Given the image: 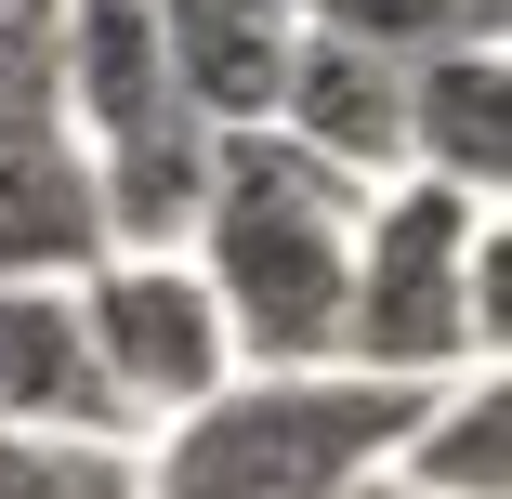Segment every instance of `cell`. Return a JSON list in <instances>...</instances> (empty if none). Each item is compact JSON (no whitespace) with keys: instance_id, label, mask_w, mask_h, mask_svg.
Segmentation results:
<instances>
[{"instance_id":"1","label":"cell","mask_w":512,"mask_h":499,"mask_svg":"<svg viewBox=\"0 0 512 499\" xmlns=\"http://www.w3.org/2000/svg\"><path fill=\"white\" fill-rule=\"evenodd\" d=\"M368 184L302 158L289 132H211V211L184 263L211 276L237 368H342V276H355Z\"/></svg>"},{"instance_id":"2","label":"cell","mask_w":512,"mask_h":499,"mask_svg":"<svg viewBox=\"0 0 512 499\" xmlns=\"http://www.w3.org/2000/svg\"><path fill=\"white\" fill-rule=\"evenodd\" d=\"M512 355V224L460 184L394 171L355 211V276H342V368L368 381H447Z\"/></svg>"},{"instance_id":"3","label":"cell","mask_w":512,"mask_h":499,"mask_svg":"<svg viewBox=\"0 0 512 499\" xmlns=\"http://www.w3.org/2000/svg\"><path fill=\"white\" fill-rule=\"evenodd\" d=\"M421 381L368 368H237L211 408L145 434V499H329L394 460Z\"/></svg>"},{"instance_id":"4","label":"cell","mask_w":512,"mask_h":499,"mask_svg":"<svg viewBox=\"0 0 512 499\" xmlns=\"http://www.w3.org/2000/svg\"><path fill=\"white\" fill-rule=\"evenodd\" d=\"M79 342H92V381H106L119 434H171L184 408H211V394L237 381V342H224V303L211 276H197L184 250H106L79 289Z\"/></svg>"},{"instance_id":"5","label":"cell","mask_w":512,"mask_h":499,"mask_svg":"<svg viewBox=\"0 0 512 499\" xmlns=\"http://www.w3.org/2000/svg\"><path fill=\"white\" fill-rule=\"evenodd\" d=\"M92 263H106L92 145L66 132V106L0 119V276H27V289H79Z\"/></svg>"},{"instance_id":"6","label":"cell","mask_w":512,"mask_h":499,"mask_svg":"<svg viewBox=\"0 0 512 499\" xmlns=\"http://www.w3.org/2000/svg\"><path fill=\"white\" fill-rule=\"evenodd\" d=\"M263 132H289L302 158H329L355 184H394L407 171V53H368V40H316V27H302Z\"/></svg>"},{"instance_id":"7","label":"cell","mask_w":512,"mask_h":499,"mask_svg":"<svg viewBox=\"0 0 512 499\" xmlns=\"http://www.w3.org/2000/svg\"><path fill=\"white\" fill-rule=\"evenodd\" d=\"M289 53H302L289 0H158V66H171V106L197 132H263Z\"/></svg>"},{"instance_id":"8","label":"cell","mask_w":512,"mask_h":499,"mask_svg":"<svg viewBox=\"0 0 512 499\" xmlns=\"http://www.w3.org/2000/svg\"><path fill=\"white\" fill-rule=\"evenodd\" d=\"M407 171L460 184V197H512V40H434L407 53Z\"/></svg>"},{"instance_id":"9","label":"cell","mask_w":512,"mask_h":499,"mask_svg":"<svg viewBox=\"0 0 512 499\" xmlns=\"http://www.w3.org/2000/svg\"><path fill=\"white\" fill-rule=\"evenodd\" d=\"M0 434H106V447H132L106 381H92L79 303L66 289H27V276H0Z\"/></svg>"},{"instance_id":"10","label":"cell","mask_w":512,"mask_h":499,"mask_svg":"<svg viewBox=\"0 0 512 499\" xmlns=\"http://www.w3.org/2000/svg\"><path fill=\"white\" fill-rule=\"evenodd\" d=\"M394 499H512V368H447L394 434Z\"/></svg>"},{"instance_id":"11","label":"cell","mask_w":512,"mask_h":499,"mask_svg":"<svg viewBox=\"0 0 512 499\" xmlns=\"http://www.w3.org/2000/svg\"><path fill=\"white\" fill-rule=\"evenodd\" d=\"M92 211H106V250H184L197 211H211V132L184 106L145 132H106L92 145Z\"/></svg>"},{"instance_id":"12","label":"cell","mask_w":512,"mask_h":499,"mask_svg":"<svg viewBox=\"0 0 512 499\" xmlns=\"http://www.w3.org/2000/svg\"><path fill=\"white\" fill-rule=\"evenodd\" d=\"M171 119V66H158V0H66V132L106 145Z\"/></svg>"},{"instance_id":"13","label":"cell","mask_w":512,"mask_h":499,"mask_svg":"<svg viewBox=\"0 0 512 499\" xmlns=\"http://www.w3.org/2000/svg\"><path fill=\"white\" fill-rule=\"evenodd\" d=\"M0 499H145V447H106V434H0Z\"/></svg>"},{"instance_id":"14","label":"cell","mask_w":512,"mask_h":499,"mask_svg":"<svg viewBox=\"0 0 512 499\" xmlns=\"http://www.w3.org/2000/svg\"><path fill=\"white\" fill-rule=\"evenodd\" d=\"M316 40H368V53H434L460 40V0H289Z\"/></svg>"}]
</instances>
